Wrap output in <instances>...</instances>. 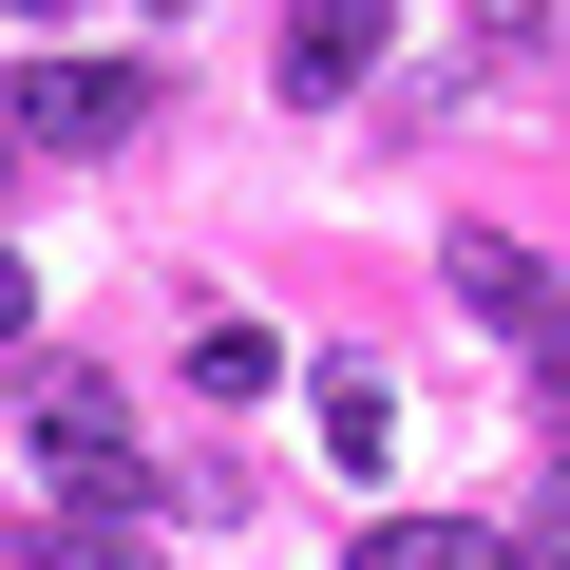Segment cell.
I'll use <instances>...</instances> for the list:
<instances>
[{"label":"cell","instance_id":"obj_1","mask_svg":"<svg viewBox=\"0 0 570 570\" xmlns=\"http://www.w3.org/2000/svg\"><path fill=\"white\" fill-rule=\"evenodd\" d=\"M20 456H39V494H58V513H134V400H115L96 362H39Z\"/></svg>","mask_w":570,"mask_h":570},{"label":"cell","instance_id":"obj_2","mask_svg":"<svg viewBox=\"0 0 570 570\" xmlns=\"http://www.w3.org/2000/svg\"><path fill=\"white\" fill-rule=\"evenodd\" d=\"M0 115H20V153H134V134H153V77H134V58H39Z\"/></svg>","mask_w":570,"mask_h":570},{"label":"cell","instance_id":"obj_3","mask_svg":"<svg viewBox=\"0 0 570 570\" xmlns=\"http://www.w3.org/2000/svg\"><path fill=\"white\" fill-rule=\"evenodd\" d=\"M362 58H381V0H285V96H362Z\"/></svg>","mask_w":570,"mask_h":570},{"label":"cell","instance_id":"obj_4","mask_svg":"<svg viewBox=\"0 0 570 570\" xmlns=\"http://www.w3.org/2000/svg\"><path fill=\"white\" fill-rule=\"evenodd\" d=\"M438 266H456V305H475V324H513V343H532V324H551V305H570V285H551V266H532V247H513V228H456V247H438Z\"/></svg>","mask_w":570,"mask_h":570},{"label":"cell","instance_id":"obj_5","mask_svg":"<svg viewBox=\"0 0 570 570\" xmlns=\"http://www.w3.org/2000/svg\"><path fill=\"white\" fill-rule=\"evenodd\" d=\"M362 570H513V532H475V513H362Z\"/></svg>","mask_w":570,"mask_h":570},{"label":"cell","instance_id":"obj_6","mask_svg":"<svg viewBox=\"0 0 570 570\" xmlns=\"http://www.w3.org/2000/svg\"><path fill=\"white\" fill-rule=\"evenodd\" d=\"M305 400H324V456H343V475H381V438H400L381 362H305Z\"/></svg>","mask_w":570,"mask_h":570},{"label":"cell","instance_id":"obj_7","mask_svg":"<svg viewBox=\"0 0 570 570\" xmlns=\"http://www.w3.org/2000/svg\"><path fill=\"white\" fill-rule=\"evenodd\" d=\"M190 381H209V419H247V400L285 381V343H266V324H209V343H190Z\"/></svg>","mask_w":570,"mask_h":570},{"label":"cell","instance_id":"obj_8","mask_svg":"<svg viewBox=\"0 0 570 570\" xmlns=\"http://www.w3.org/2000/svg\"><path fill=\"white\" fill-rule=\"evenodd\" d=\"M58 570H171V551H153L134 513H58Z\"/></svg>","mask_w":570,"mask_h":570},{"label":"cell","instance_id":"obj_9","mask_svg":"<svg viewBox=\"0 0 570 570\" xmlns=\"http://www.w3.org/2000/svg\"><path fill=\"white\" fill-rule=\"evenodd\" d=\"M513 551H532V570H570V438L532 456V513H513Z\"/></svg>","mask_w":570,"mask_h":570},{"label":"cell","instance_id":"obj_10","mask_svg":"<svg viewBox=\"0 0 570 570\" xmlns=\"http://www.w3.org/2000/svg\"><path fill=\"white\" fill-rule=\"evenodd\" d=\"M532 400H551V419H570V305H551V324H532Z\"/></svg>","mask_w":570,"mask_h":570},{"label":"cell","instance_id":"obj_11","mask_svg":"<svg viewBox=\"0 0 570 570\" xmlns=\"http://www.w3.org/2000/svg\"><path fill=\"white\" fill-rule=\"evenodd\" d=\"M20 324H39V285H20V247H0V343H20Z\"/></svg>","mask_w":570,"mask_h":570},{"label":"cell","instance_id":"obj_12","mask_svg":"<svg viewBox=\"0 0 570 570\" xmlns=\"http://www.w3.org/2000/svg\"><path fill=\"white\" fill-rule=\"evenodd\" d=\"M0 171H20V115H0Z\"/></svg>","mask_w":570,"mask_h":570},{"label":"cell","instance_id":"obj_13","mask_svg":"<svg viewBox=\"0 0 570 570\" xmlns=\"http://www.w3.org/2000/svg\"><path fill=\"white\" fill-rule=\"evenodd\" d=\"M20 20H58V0H20Z\"/></svg>","mask_w":570,"mask_h":570},{"label":"cell","instance_id":"obj_14","mask_svg":"<svg viewBox=\"0 0 570 570\" xmlns=\"http://www.w3.org/2000/svg\"><path fill=\"white\" fill-rule=\"evenodd\" d=\"M153 20H171V0H153Z\"/></svg>","mask_w":570,"mask_h":570}]
</instances>
